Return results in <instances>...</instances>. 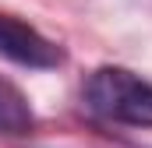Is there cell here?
<instances>
[{"label":"cell","mask_w":152,"mask_h":148,"mask_svg":"<svg viewBox=\"0 0 152 148\" xmlns=\"http://www.w3.org/2000/svg\"><path fill=\"white\" fill-rule=\"evenodd\" d=\"M81 99L96 116L110 123L152 127V81L127 67H96L81 88Z\"/></svg>","instance_id":"obj_1"},{"label":"cell","mask_w":152,"mask_h":148,"mask_svg":"<svg viewBox=\"0 0 152 148\" xmlns=\"http://www.w3.org/2000/svg\"><path fill=\"white\" fill-rule=\"evenodd\" d=\"M0 57L32 71H53L64 64V49L53 39H46L39 28L7 11H0Z\"/></svg>","instance_id":"obj_2"},{"label":"cell","mask_w":152,"mask_h":148,"mask_svg":"<svg viewBox=\"0 0 152 148\" xmlns=\"http://www.w3.org/2000/svg\"><path fill=\"white\" fill-rule=\"evenodd\" d=\"M36 127V113L28 95L0 74V138H21Z\"/></svg>","instance_id":"obj_3"}]
</instances>
